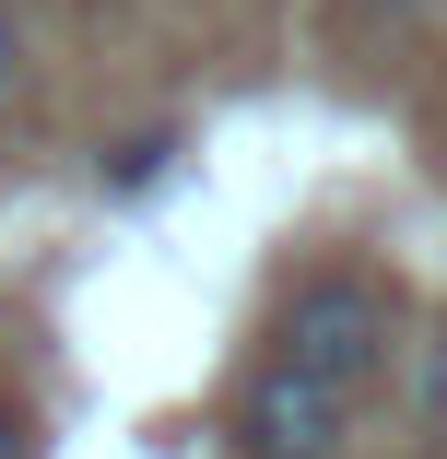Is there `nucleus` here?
I'll return each mask as SVG.
<instances>
[{
	"label": "nucleus",
	"mask_w": 447,
	"mask_h": 459,
	"mask_svg": "<svg viewBox=\"0 0 447 459\" xmlns=\"http://www.w3.org/2000/svg\"><path fill=\"white\" fill-rule=\"evenodd\" d=\"M341 436H353V401L283 377V365H259L236 401V459H341Z\"/></svg>",
	"instance_id": "f03ea898"
},
{
	"label": "nucleus",
	"mask_w": 447,
	"mask_h": 459,
	"mask_svg": "<svg viewBox=\"0 0 447 459\" xmlns=\"http://www.w3.org/2000/svg\"><path fill=\"white\" fill-rule=\"evenodd\" d=\"M0 459H36V424H24V401L0 389Z\"/></svg>",
	"instance_id": "39448f33"
},
{
	"label": "nucleus",
	"mask_w": 447,
	"mask_h": 459,
	"mask_svg": "<svg viewBox=\"0 0 447 459\" xmlns=\"http://www.w3.org/2000/svg\"><path fill=\"white\" fill-rule=\"evenodd\" d=\"M365 13H435V0H365Z\"/></svg>",
	"instance_id": "0eeeda50"
},
{
	"label": "nucleus",
	"mask_w": 447,
	"mask_h": 459,
	"mask_svg": "<svg viewBox=\"0 0 447 459\" xmlns=\"http://www.w3.org/2000/svg\"><path fill=\"white\" fill-rule=\"evenodd\" d=\"M412 412H424V436H447V330L412 353Z\"/></svg>",
	"instance_id": "7ed1b4c3"
},
{
	"label": "nucleus",
	"mask_w": 447,
	"mask_h": 459,
	"mask_svg": "<svg viewBox=\"0 0 447 459\" xmlns=\"http://www.w3.org/2000/svg\"><path fill=\"white\" fill-rule=\"evenodd\" d=\"M271 365L353 401V389L389 365V295L365 283V271H318V283H295L283 318H271Z\"/></svg>",
	"instance_id": "f257e3e1"
},
{
	"label": "nucleus",
	"mask_w": 447,
	"mask_h": 459,
	"mask_svg": "<svg viewBox=\"0 0 447 459\" xmlns=\"http://www.w3.org/2000/svg\"><path fill=\"white\" fill-rule=\"evenodd\" d=\"M165 153H176V142H165V130H142V142H118V153H107V177H118V189H142Z\"/></svg>",
	"instance_id": "20e7f679"
},
{
	"label": "nucleus",
	"mask_w": 447,
	"mask_h": 459,
	"mask_svg": "<svg viewBox=\"0 0 447 459\" xmlns=\"http://www.w3.org/2000/svg\"><path fill=\"white\" fill-rule=\"evenodd\" d=\"M24 82V24H13V0H0V95Z\"/></svg>",
	"instance_id": "423d86ee"
}]
</instances>
